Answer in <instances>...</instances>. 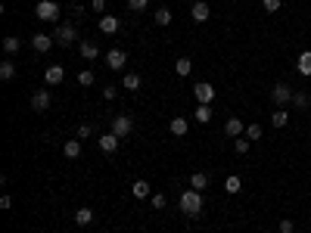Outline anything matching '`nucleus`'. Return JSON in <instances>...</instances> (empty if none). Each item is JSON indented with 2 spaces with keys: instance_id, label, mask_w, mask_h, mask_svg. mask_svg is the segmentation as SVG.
<instances>
[{
  "instance_id": "33",
  "label": "nucleus",
  "mask_w": 311,
  "mask_h": 233,
  "mask_svg": "<svg viewBox=\"0 0 311 233\" xmlns=\"http://www.w3.org/2000/svg\"><path fill=\"white\" fill-rule=\"evenodd\" d=\"M246 140H262V124H249V128H246Z\"/></svg>"
},
{
  "instance_id": "13",
  "label": "nucleus",
  "mask_w": 311,
  "mask_h": 233,
  "mask_svg": "<svg viewBox=\"0 0 311 233\" xmlns=\"http://www.w3.org/2000/svg\"><path fill=\"white\" fill-rule=\"evenodd\" d=\"M97 146L103 149V153H115V149H119V137H115L112 131H109V134H103V137L97 140Z\"/></svg>"
},
{
  "instance_id": "8",
  "label": "nucleus",
  "mask_w": 311,
  "mask_h": 233,
  "mask_svg": "<svg viewBox=\"0 0 311 233\" xmlns=\"http://www.w3.org/2000/svg\"><path fill=\"white\" fill-rule=\"evenodd\" d=\"M100 31H103V35H115V31L122 28V19L119 16H100Z\"/></svg>"
},
{
  "instance_id": "25",
  "label": "nucleus",
  "mask_w": 311,
  "mask_h": 233,
  "mask_svg": "<svg viewBox=\"0 0 311 233\" xmlns=\"http://www.w3.org/2000/svg\"><path fill=\"white\" fill-rule=\"evenodd\" d=\"M193 118H196L199 124H208L212 121V106H199V109L193 112Z\"/></svg>"
},
{
  "instance_id": "10",
  "label": "nucleus",
  "mask_w": 311,
  "mask_h": 233,
  "mask_svg": "<svg viewBox=\"0 0 311 233\" xmlns=\"http://www.w3.org/2000/svg\"><path fill=\"white\" fill-rule=\"evenodd\" d=\"M53 44H56L53 35H35V38H31V47H35L38 53H50V50H53Z\"/></svg>"
},
{
  "instance_id": "39",
  "label": "nucleus",
  "mask_w": 311,
  "mask_h": 233,
  "mask_svg": "<svg viewBox=\"0 0 311 233\" xmlns=\"http://www.w3.org/2000/svg\"><path fill=\"white\" fill-rule=\"evenodd\" d=\"M280 233H292V221H290V218L280 221Z\"/></svg>"
},
{
  "instance_id": "5",
  "label": "nucleus",
  "mask_w": 311,
  "mask_h": 233,
  "mask_svg": "<svg viewBox=\"0 0 311 233\" xmlns=\"http://www.w3.org/2000/svg\"><path fill=\"white\" fill-rule=\"evenodd\" d=\"M193 97H196V103H199V106H212V99H215V87H212V84H206V81H199V84L193 87Z\"/></svg>"
},
{
  "instance_id": "11",
  "label": "nucleus",
  "mask_w": 311,
  "mask_h": 233,
  "mask_svg": "<svg viewBox=\"0 0 311 233\" xmlns=\"http://www.w3.org/2000/svg\"><path fill=\"white\" fill-rule=\"evenodd\" d=\"M62 78H65V69L62 65H50V69L44 72V81L50 87H56V84H62Z\"/></svg>"
},
{
  "instance_id": "26",
  "label": "nucleus",
  "mask_w": 311,
  "mask_h": 233,
  "mask_svg": "<svg viewBox=\"0 0 311 233\" xmlns=\"http://www.w3.org/2000/svg\"><path fill=\"white\" fill-rule=\"evenodd\" d=\"M3 53L6 56H16V53H19V38H3Z\"/></svg>"
},
{
  "instance_id": "41",
  "label": "nucleus",
  "mask_w": 311,
  "mask_h": 233,
  "mask_svg": "<svg viewBox=\"0 0 311 233\" xmlns=\"http://www.w3.org/2000/svg\"><path fill=\"white\" fill-rule=\"evenodd\" d=\"M10 205H13V199L3 193V196H0V209H10Z\"/></svg>"
},
{
  "instance_id": "14",
  "label": "nucleus",
  "mask_w": 311,
  "mask_h": 233,
  "mask_svg": "<svg viewBox=\"0 0 311 233\" xmlns=\"http://www.w3.org/2000/svg\"><path fill=\"white\" fill-rule=\"evenodd\" d=\"M75 224H78V227H90V224H94V212H90L87 205H81V209L75 212Z\"/></svg>"
},
{
  "instance_id": "38",
  "label": "nucleus",
  "mask_w": 311,
  "mask_h": 233,
  "mask_svg": "<svg viewBox=\"0 0 311 233\" xmlns=\"http://www.w3.org/2000/svg\"><path fill=\"white\" fill-rule=\"evenodd\" d=\"M90 10H94V13H103V10H106V0H90Z\"/></svg>"
},
{
  "instance_id": "28",
  "label": "nucleus",
  "mask_w": 311,
  "mask_h": 233,
  "mask_svg": "<svg viewBox=\"0 0 311 233\" xmlns=\"http://www.w3.org/2000/svg\"><path fill=\"white\" fill-rule=\"evenodd\" d=\"M122 84L128 87V90H137V87H140V75H137V72H128V75H124V81H122Z\"/></svg>"
},
{
  "instance_id": "23",
  "label": "nucleus",
  "mask_w": 311,
  "mask_h": 233,
  "mask_svg": "<svg viewBox=\"0 0 311 233\" xmlns=\"http://www.w3.org/2000/svg\"><path fill=\"white\" fill-rule=\"evenodd\" d=\"M174 72H178V75H181V78H187V75L193 72V62L187 59V56H181V59H178V62H174Z\"/></svg>"
},
{
  "instance_id": "18",
  "label": "nucleus",
  "mask_w": 311,
  "mask_h": 233,
  "mask_svg": "<svg viewBox=\"0 0 311 233\" xmlns=\"http://www.w3.org/2000/svg\"><path fill=\"white\" fill-rule=\"evenodd\" d=\"M149 193H153V190H149V184H146V180H137V184L131 187V196H134V199H146Z\"/></svg>"
},
{
  "instance_id": "16",
  "label": "nucleus",
  "mask_w": 311,
  "mask_h": 233,
  "mask_svg": "<svg viewBox=\"0 0 311 233\" xmlns=\"http://www.w3.org/2000/svg\"><path fill=\"white\" fill-rule=\"evenodd\" d=\"M187 128H190L187 118H171V121H168V131H171L174 137H184V134H187Z\"/></svg>"
},
{
  "instance_id": "36",
  "label": "nucleus",
  "mask_w": 311,
  "mask_h": 233,
  "mask_svg": "<svg viewBox=\"0 0 311 233\" xmlns=\"http://www.w3.org/2000/svg\"><path fill=\"white\" fill-rule=\"evenodd\" d=\"M149 202H153V209H165V205H168V199H165L162 193H156V196H149Z\"/></svg>"
},
{
  "instance_id": "35",
  "label": "nucleus",
  "mask_w": 311,
  "mask_h": 233,
  "mask_svg": "<svg viewBox=\"0 0 311 233\" xmlns=\"http://www.w3.org/2000/svg\"><path fill=\"white\" fill-rule=\"evenodd\" d=\"M146 6H149V0H128V10H134V13L146 10Z\"/></svg>"
},
{
  "instance_id": "34",
  "label": "nucleus",
  "mask_w": 311,
  "mask_h": 233,
  "mask_svg": "<svg viewBox=\"0 0 311 233\" xmlns=\"http://www.w3.org/2000/svg\"><path fill=\"white\" fill-rule=\"evenodd\" d=\"M262 6H265V13H277L283 6V0H262Z\"/></svg>"
},
{
  "instance_id": "29",
  "label": "nucleus",
  "mask_w": 311,
  "mask_h": 233,
  "mask_svg": "<svg viewBox=\"0 0 311 233\" xmlns=\"http://www.w3.org/2000/svg\"><path fill=\"white\" fill-rule=\"evenodd\" d=\"M240 187H243V180L237 177V174H230V177L224 180V190H228V193H240Z\"/></svg>"
},
{
  "instance_id": "30",
  "label": "nucleus",
  "mask_w": 311,
  "mask_h": 233,
  "mask_svg": "<svg viewBox=\"0 0 311 233\" xmlns=\"http://www.w3.org/2000/svg\"><path fill=\"white\" fill-rule=\"evenodd\" d=\"M292 103L299 106V109H308V103H311V97L305 94V90H296V97H292Z\"/></svg>"
},
{
  "instance_id": "17",
  "label": "nucleus",
  "mask_w": 311,
  "mask_h": 233,
  "mask_svg": "<svg viewBox=\"0 0 311 233\" xmlns=\"http://www.w3.org/2000/svg\"><path fill=\"white\" fill-rule=\"evenodd\" d=\"M296 69H299V75H311V50H305V53H299V62H296Z\"/></svg>"
},
{
  "instance_id": "9",
  "label": "nucleus",
  "mask_w": 311,
  "mask_h": 233,
  "mask_svg": "<svg viewBox=\"0 0 311 233\" xmlns=\"http://www.w3.org/2000/svg\"><path fill=\"white\" fill-rule=\"evenodd\" d=\"M124 62H128V53H124V50H109V53H106V65H109V69L119 72V69H124Z\"/></svg>"
},
{
  "instance_id": "12",
  "label": "nucleus",
  "mask_w": 311,
  "mask_h": 233,
  "mask_svg": "<svg viewBox=\"0 0 311 233\" xmlns=\"http://www.w3.org/2000/svg\"><path fill=\"white\" fill-rule=\"evenodd\" d=\"M31 109H35V112H47L50 109V94H47V90L31 94Z\"/></svg>"
},
{
  "instance_id": "37",
  "label": "nucleus",
  "mask_w": 311,
  "mask_h": 233,
  "mask_svg": "<svg viewBox=\"0 0 311 233\" xmlns=\"http://www.w3.org/2000/svg\"><path fill=\"white\" fill-rule=\"evenodd\" d=\"M90 134H94V128H90V124H81V128H78V140H87Z\"/></svg>"
},
{
  "instance_id": "15",
  "label": "nucleus",
  "mask_w": 311,
  "mask_h": 233,
  "mask_svg": "<svg viewBox=\"0 0 311 233\" xmlns=\"http://www.w3.org/2000/svg\"><path fill=\"white\" fill-rule=\"evenodd\" d=\"M190 187L203 193V190L208 187V174H206V171H193V174H190Z\"/></svg>"
},
{
  "instance_id": "3",
  "label": "nucleus",
  "mask_w": 311,
  "mask_h": 233,
  "mask_svg": "<svg viewBox=\"0 0 311 233\" xmlns=\"http://www.w3.org/2000/svg\"><path fill=\"white\" fill-rule=\"evenodd\" d=\"M35 16L44 19V22H56V19H60V6H56L53 0H41V3L35 6Z\"/></svg>"
},
{
  "instance_id": "7",
  "label": "nucleus",
  "mask_w": 311,
  "mask_h": 233,
  "mask_svg": "<svg viewBox=\"0 0 311 233\" xmlns=\"http://www.w3.org/2000/svg\"><path fill=\"white\" fill-rule=\"evenodd\" d=\"M190 16H193V22H199V25H203V22H208L212 10H208V3H206V0H196V3L190 6Z\"/></svg>"
},
{
  "instance_id": "27",
  "label": "nucleus",
  "mask_w": 311,
  "mask_h": 233,
  "mask_svg": "<svg viewBox=\"0 0 311 233\" xmlns=\"http://www.w3.org/2000/svg\"><path fill=\"white\" fill-rule=\"evenodd\" d=\"M153 19H156V25H162V28H165V25H171V10H165V6H162V10H156Z\"/></svg>"
},
{
  "instance_id": "22",
  "label": "nucleus",
  "mask_w": 311,
  "mask_h": 233,
  "mask_svg": "<svg viewBox=\"0 0 311 233\" xmlns=\"http://www.w3.org/2000/svg\"><path fill=\"white\" fill-rule=\"evenodd\" d=\"M271 124H274V128H287V124H290V112L287 109H277L271 115Z\"/></svg>"
},
{
  "instance_id": "19",
  "label": "nucleus",
  "mask_w": 311,
  "mask_h": 233,
  "mask_svg": "<svg viewBox=\"0 0 311 233\" xmlns=\"http://www.w3.org/2000/svg\"><path fill=\"white\" fill-rule=\"evenodd\" d=\"M62 155H65V159H78V155H81V143H78V140H69V143L62 146Z\"/></svg>"
},
{
  "instance_id": "21",
  "label": "nucleus",
  "mask_w": 311,
  "mask_h": 233,
  "mask_svg": "<svg viewBox=\"0 0 311 233\" xmlns=\"http://www.w3.org/2000/svg\"><path fill=\"white\" fill-rule=\"evenodd\" d=\"M0 78H3V81H13V78H16V65H13V59H3V62H0Z\"/></svg>"
},
{
  "instance_id": "40",
  "label": "nucleus",
  "mask_w": 311,
  "mask_h": 233,
  "mask_svg": "<svg viewBox=\"0 0 311 233\" xmlns=\"http://www.w3.org/2000/svg\"><path fill=\"white\" fill-rule=\"evenodd\" d=\"M103 97H106V99H115V97H119V90H115V87H112V84H109V87H106V90H103Z\"/></svg>"
},
{
  "instance_id": "32",
  "label": "nucleus",
  "mask_w": 311,
  "mask_h": 233,
  "mask_svg": "<svg viewBox=\"0 0 311 233\" xmlns=\"http://www.w3.org/2000/svg\"><path fill=\"white\" fill-rule=\"evenodd\" d=\"M78 84H81V87H90V84H94V72H90V69L78 72Z\"/></svg>"
},
{
  "instance_id": "24",
  "label": "nucleus",
  "mask_w": 311,
  "mask_h": 233,
  "mask_svg": "<svg viewBox=\"0 0 311 233\" xmlns=\"http://www.w3.org/2000/svg\"><path fill=\"white\" fill-rule=\"evenodd\" d=\"M224 131H228V137H240V134H243V121H240V118H228Z\"/></svg>"
},
{
  "instance_id": "1",
  "label": "nucleus",
  "mask_w": 311,
  "mask_h": 233,
  "mask_svg": "<svg viewBox=\"0 0 311 233\" xmlns=\"http://www.w3.org/2000/svg\"><path fill=\"white\" fill-rule=\"evenodd\" d=\"M178 205H181V212L187 214V218H199V212H203V193L199 190H187V193H181L178 199Z\"/></svg>"
},
{
  "instance_id": "6",
  "label": "nucleus",
  "mask_w": 311,
  "mask_h": 233,
  "mask_svg": "<svg viewBox=\"0 0 311 233\" xmlns=\"http://www.w3.org/2000/svg\"><path fill=\"white\" fill-rule=\"evenodd\" d=\"M53 40L56 44H75V40H78V31H75V25H60V28L53 31Z\"/></svg>"
},
{
  "instance_id": "31",
  "label": "nucleus",
  "mask_w": 311,
  "mask_h": 233,
  "mask_svg": "<svg viewBox=\"0 0 311 233\" xmlns=\"http://www.w3.org/2000/svg\"><path fill=\"white\" fill-rule=\"evenodd\" d=\"M249 146H252V140H246V137H237V140H233V149H237L240 155H246Z\"/></svg>"
},
{
  "instance_id": "2",
  "label": "nucleus",
  "mask_w": 311,
  "mask_h": 233,
  "mask_svg": "<svg viewBox=\"0 0 311 233\" xmlns=\"http://www.w3.org/2000/svg\"><path fill=\"white\" fill-rule=\"evenodd\" d=\"M292 97H296V90H292L290 84H274V90H271V103L277 106V109H287V106L292 103Z\"/></svg>"
},
{
  "instance_id": "4",
  "label": "nucleus",
  "mask_w": 311,
  "mask_h": 233,
  "mask_svg": "<svg viewBox=\"0 0 311 233\" xmlns=\"http://www.w3.org/2000/svg\"><path fill=\"white\" fill-rule=\"evenodd\" d=\"M131 131H134V118H131V115H115V118H112V134L119 140H124Z\"/></svg>"
},
{
  "instance_id": "20",
  "label": "nucleus",
  "mask_w": 311,
  "mask_h": 233,
  "mask_svg": "<svg viewBox=\"0 0 311 233\" xmlns=\"http://www.w3.org/2000/svg\"><path fill=\"white\" fill-rule=\"evenodd\" d=\"M78 53L84 56V59H90V62H94L97 56H100V47H97V44H81V47H78Z\"/></svg>"
}]
</instances>
